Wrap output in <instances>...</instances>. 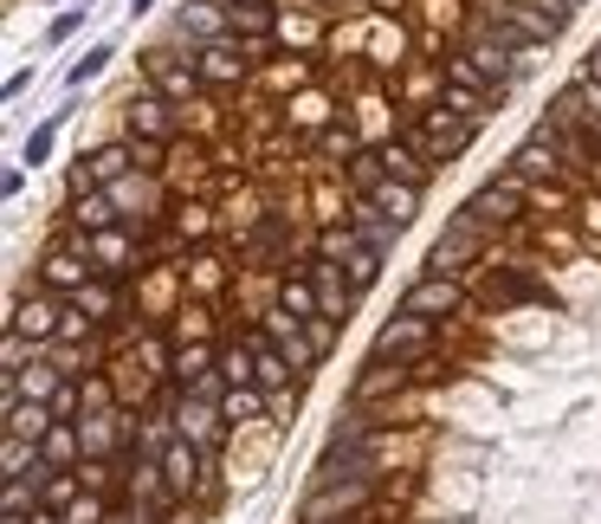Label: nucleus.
Instances as JSON below:
<instances>
[{
    "instance_id": "nucleus-1",
    "label": "nucleus",
    "mask_w": 601,
    "mask_h": 524,
    "mask_svg": "<svg viewBox=\"0 0 601 524\" xmlns=\"http://www.w3.org/2000/svg\"><path fill=\"white\" fill-rule=\"evenodd\" d=\"M369 492H375V479H317V486L304 492V505H298V524H343V519H356V512L369 505Z\"/></svg>"
},
{
    "instance_id": "nucleus-2",
    "label": "nucleus",
    "mask_w": 601,
    "mask_h": 524,
    "mask_svg": "<svg viewBox=\"0 0 601 524\" xmlns=\"http://www.w3.org/2000/svg\"><path fill=\"white\" fill-rule=\"evenodd\" d=\"M460 311H466V286H460V279H440V272H427V279L401 299V317H420V324L460 317Z\"/></svg>"
},
{
    "instance_id": "nucleus-3",
    "label": "nucleus",
    "mask_w": 601,
    "mask_h": 524,
    "mask_svg": "<svg viewBox=\"0 0 601 524\" xmlns=\"http://www.w3.org/2000/svg\"><path fill=\"white\" fill-rule=\"evenodd\" d=\"M472 130L478 124H466V117H420L414 124V150L427 155V162H460L472 150Z\"/></svg>"
},
{
    "instance_id": "nucleus-4",
    "label": "nucleus",
    "mask_w": 601,
    "mask_h": 524,
    "mask_svg": "<svg viewBox=\"0 0 601 524\" xmlns=\"http://www.w3.org/2000/svg\"><path fill=\"white\" fill-rule=\"evenodd\" d=\"M124 117H130V137H142V143H169V137H175V104H169L162 91H149V84L130 91Z\"/></svg>"
},
{
    "instance_id": "nucleus-5",
    "label": "nucleus",
    "mask_w": 601,
    "mask_h": 524,
    "mask_svg": "<svg viewBox=\"0 0 601 524\" xmlns=\"http://www.w3.org/2000/svg\"><path fill=\"white\" fill-rule=\"evenodd\" d=\"M162 473H169V492L175 499H207L213 486H207V453L195 441H175V447L162 453Z\"/></svg>"
},
{
    "instance_id": "nucleus-6",
    "label": "nucleus",
    "mask_w": 601,
    "mask_h": 524,
    "mask_svg": "<svg viewBox=\"0 0 601 524\" xmlns=\"http://www.w3.org/2000/svg\"><path fill=\"white\" fill-rule=\"evenodd\" d=\"M518 201H524V182H518V175L485 182V188L466 201V221H478V226H511V221H518Z\"/></svg>"
},
{
    "instance_id": "nucleus-7",
    "label": "nucleus",
    "mask_w": 601,
    "mask_h": 524,
    "mask_svg": "<svg viewBox=\"0 0 601 524\" xmlns=\"http://www.w3.org/2000/svg\"><path fill=\"white\" fill-rule=\"evenodd\" d=\"M478 240H485V226L460 214V221H453L447 233H440V240H434V259H427V266H434L440 279H460V272H466V259L478 253Z\"/></svg>"
},
{
    "instance_id": "nucleus-8",
    "label": "nucleus",
    "mask_w": 601,
    "mask_h": 524,
    "mask_svg": "<svg viewBox=\"0 0 601 524\" xmlns=\"http://www.w3.org/2000/svg\"><path fill=\"white\" fill-rule=\"evenodd\" d=\"M175 428H182V441H195V447H220V441H227V415H220L213 401H195V395L175 408Z\"/></svg>"
},
{
    "instance_id": "nucleus-9",
    "label": "nucleus",
    "mask_w": 601,
    "mask_h": 524,
    "mask_svg": "<svg viewBox=\"0 0 601 524\" xmlns=\"http://www.w3.org/2000/svg\"><path fill=\"white\" fill-rule=\"evenodd\" d=\"M66 311H53V299H13V317H7V330H20V337H33V343H53L66 324H59Z\"/></svg>"
},
{
    "instance_id": "nucleus-10",
    "label": "nucleus",
    "mask_w": 601,
    "mask_h": 524,
    "mask_svg": "<svg viewBox=\"0 0 601 524\" xmlns=\"http://www.w3.org/2000/svg\"><path fill=\"white\" fill-rule=\"evenodd\" d=\"M39 453H46L53 473H78L84 466V428L78 421H53V434L39 441Z\"/></svg>"
},
{
    "instance_id": "nucleus-11",
    "label": "nucleus",
    "mask_w": 601,
    "mask_h": 524,
    "mask_svg": "<svg viewBox=\"0 0 601 524\" xmlns=\"http://www.w3.org/2000/svg\"><path fill=\"white\" fill-rule=\"evenodd\" d=\"M142 72L155 78V91H162L169 104H182V97L200 84V66H195V59H188V66H175L169 53H149V66H142Z\"/></svg>"
},
{
    "instance_id": "nucleus-12",
    "label": "nucleus",
    "mask_w": 601,
    "mask_h": 524,
    "mask_svg": "<svg viewBox=\"0 0 601 524\" xmlns=\"http://www.w3.org/2000/svg\"><path fill=\"white\" fill-rule=\"evenodd\" d=\"M556 168H563V155H556V137H550V130H536L531 143L511 155V175H518V182H543V175H556Z\"/></svg>"
},
{
    "instance_id": "nucleus-13",
    "label": "nucleus",
    "mask_w": 601,
    "mask_h": 524,
    "mask_svg": "<svg viewBox=\"0 0 601 524\" xmlns=\"http://www.w3.org/2000/svg\"><path fill=\"white\" fill-rule=\"evenodd\" d=\"M420 350H427V324H420V317H395V324H382V337H375V357H382V363H389V357H420Z\"/></svg>"
},
{
    "instance_id": "nucleus-14",
    "label": "nucleus",
    "mask_w": 601,
    "mask_h": 524,
    "mask_svg": "<svg viewBox=\"0 0 601 524\" xmlns=\"http://www.w3.org/2000/svg\"><path fill=\"white\" fill-rule=\"evenodd\" d=\"M311 286H317V311H324V317H343V311H356V299H362L356 286L336 279L331 259H311Z\"/></svg>"
},
{
    "instance_id": "nucleus-15",
    "label": "nucleus",
    "mask_w": 601,
    "mask_h": 524,
    "mask_svg": "<svg viewBox=\"0 0 601 524\" xmlns=\"http://www.w3.org/2000/svg\"><path fill=\"white\" fill-rule=\"evenodd\" d=\"M195 66H200V78H207V84H240L253 59H246V53H240L233 39H220V46H200V59H195Z\"/></svg>"
},
{
    "instance_id": "nucleus-16",
    "label": "nucleus",
    "mask_w": 601,
    "mask_h": 524,
    "mask_svg": "<svg viewBox=\"0 0 601 524\" xmlns=\"http://www.w3.org/2000/svg\"><path fill=\"white\" fill-rule=\"evenodd\" d=\"M46 512V479H0V519H33Z\"/></svg>"
},
{
    "instance_id": "nucleus-17",
    "label": "nucleus",
    "mask_w": 601,
    "mask_h": 524,
    "mask_svg": "<svg viewBox=\"0 0 601 524\" xmlns=\"http://www.w3.org/2000/svg\"><path fill=\"white\" fill-rule=\"evenodd\" d=\"M349 226H356V233H362V246H369V253H382V259L395 253V240H401V226L389 221V214H375L369 201H356V214H349Z\"/></svg>"
},
{
    "instance_id": "nucleus-18",
    "label": "nucleus",
    "mask_w": 601,
    "mask_h": 524,
    "mask_svg": "<svg viewBox=\"0 0 601 524\" xmlns=\"http://www.w3.org/2000/svg\"><path fill=\"white\" fill-rule=\"evenodd\" d=\"M0 434H20V441H33V447H39V441L53 434V401H20V408L0 421Z\"/></svg>"
},
{
    "instance_id": "nucleus-19",
    "label": "nucleus",
    "mask_w": 601,
    "mask_h": 524,
    "mask_svg": "<svg viewBox=\"0 0 601 524\" xmlns=\"http://www.w3.org/2000/svg\"><path fill=\"white\" fill-rule=\"evenodd\" d=\"M362 201H369L375 214H389L395 226H407V221H414V201H420V188H407V182H395V175H389V182H382L375 195H362Z\"/></svg>"
},
{
    "instance_id": "nucleus-20",
    "label": "nucleus",
    "mask_w": 601,
    "mask_h": 524,
    "mask_svg": "<svg viewBox=\"0 0 601 524\" xmlns=\"http://www.w3.org/2000/svg\"><path fill=\"white\" fill-rule=\"evenodd\" d=\"M382 162H389V175H395V182H407V188H427V175H434V168H427V155L414 150V143H389V150H382Z\"/></svg>"
},
{
    "instance_id": "nucleus-21",
    "label": "nucleus",
    "mask_w": 601,
    "mask_h": 524,
    "mask_svg": "<svg viewBox=\"0 0 601 524\" xmlns=\"http://www.w3.org/2000/svg\"><path fill=\"white\" fill-rule=\"evenodd\" d=\"M220 415H227V428L259 421V415H266V388H227V395H220Z\"/></svg>"
},
{
    "instance_id": "nucleus-22",
    "label": "nucleus",
    "mask_w": 601,
    "mask_h": 524,
    "mask_svg": "<svg viewBox=\"0 0 601 524\" xmlns=\"http://www.w3.org/2000/svg\"><path fill=\"white\" fill-rule=\"evenodd\" d=\"M278 311H285V317H298V324H311V317H324V311H317V286L291 272V279H285V292H278Z\"/></svg>"
},
{
    "instance_id": "nucleus-23",
    "label": "nucleus",
    "mask_w": 601,
    "mask_h": 524,
    "mask_svg": "<svg viewBox=\"0 0 601 524\" xmlns=\"http://www.w3.org/2000/svg\"><path fill=\"white\" fill-rule=\"evenodd\" d=\"M111 59H117L111 46H91V53H78V59L66 66V84H71V91H84L91 78H104V72H111Z\"/></svg>"
},
{
    "instance_id": "nucleus-24",
    "label": "nucleus",
    "mask_w": 601,
    "mask_h": 524,
    "mask_svg": "<svg viewBox=\"0 0 601 524\" xmlns=\"http://www.w3.org/2000/svg\"><path fill=\"white\" fill-rule=\"evenodd\" d=\"M356 253H362V233H356V226H324V240H317V259H343V266H349V259H356Z\"/></svg>"
},
{
    "instance_id": "nucleus-25",
    "label": "nucleus",
    "mask_w": 601,
    "mask_h": 524,
    "mask_svg": "<svg viewBox=\"0 0 601 524\" xmlns=\"http://www.w3.org/2000/svg\"><path fill=\"white\" fill-rule=\"evenodd\" d=\"M130 162H136L130 143H111V150L91 155V175H97V182H124V168H130Z\"/></svg>"
},
{
    "instance_id": "nucleus-26",
    "label": "nucleus",
    "mask_w": 601,
    "mask_h": 524,
    "mask_svg": "<svg viewBox=\"0 0 601 524\" xmlns=\"http://www.w3.org/2000/svg\"><path fill=\"white\" fill-rule=\"evenodd\" d=\"M233 33H246L253 46L271 39V7H233Z\"/></svg>"
},
{
    "instance_id": "nucleus-27",
    "label": "nucleus",
    "mask_w": 601,
    "mask_h": 524,
    "mask_svg": "<svg viewBox=\"0 0 601 524\" xmlns=\"http://www.w3.org/2000/svg\"><path fill=\"white\" fill-rule=\"evenodd\" d=\"M111 214H117V208H111V195H84V201L71 208V221L84 226V233H104V226H111Z\"/></svg>"
},
{
    "instance_id": "nucleus-28",
    "label": "nucleus",
    "mask_w": 601,
    "mask_h": 524,
    "mask_svg": "<svg viewBox=\"0 0 601 524\" xmlns=\"http://www.w3.org/2000/svg\"><path fill=\"white\" fill-rule=\"evenodd\" d=\"M111 512H117V505H111L104 492H84V499L66 512V524H111Z\"/></svg>"
},
{
    "instance_id": "nucleus-29",
    "label": "nucleus",
    "mask_w": 601,
    "mask_h": 524,
    "mask_svg": "<svg viewBox=\"0 0 601 524\" xmlns=\"http://www.w3.org/2000/svg\"><path fill=\"white\" fill-rule=\"evenodd\" d=\"M375 279H382V253H369V246H362V253L349 259V286H356V292H369Z\"/></svg>"
},
{
    "instance_id": "nucleus-30",
    "label": "nucleus",
    "mask_w": 601,
    "mask_h": 524,
    "mask_svg": "<svg viewBox=\"0 0 601 524\" xmlns=\"http://www.w3.org/2000/svg\"><path fill=\"white\" fill-rule=\"evenodd\" d=\"M84 13H91V7H84V0H78V7H66V13H59V20H53V26H46V46H66L71 33H78V26H84Z\"/></svg>"
},
{
    "instance_id": "nucleus-31",
    "label": "nucleus",
    "mask_w": 601,
    "mask_h": 524,
    "mask_svg": "<svg viewBox=\"0 0 601 524\" xmlns=\"http://www.w3.org/2000/svg\"><path fill=\"white\" fill-rule=\"evenodd\" d=\"M53 137H59V117H53V124H39V130L26 137V150H20V162H33V168H39V162L53 155Z\"/></svg>"
},
{
    "instance_id": "nucleus-32",
    "label": "nucleus",
    "mask_w": 601,
    "mask_h": 524,
    "mask_svg": "<svg viewBox=\"0 0 601 524\" xmlns=\"http://www.w3.org/2000/svg\"><path fill=\"white\" fill-rule=\"evenodd\" d=\"M0 363L20 375L26 363H33V337H20V330H7V343H0Z\"/></svg>"
},
{
    "instance_id": "nucleus-33",
    "label": "nucleus",
    "mask_w": 601,
    "mask_h": 524,
    "mask_svg": "<svg viewBox=\"0 0 601 524\" xmlns=\"http://www.w3.org/2000/svg\"><path fill=\"white\" fill-rule=\"evenodd\" d=\"M200 375H207V350H182V357H175V382H182V388H195Z\"/></svg>"
},
{
    "instance_id": "nucleus-34",
    "label": "nucleus",
    "mask_w": 601,
    "mask_h": 524,
    "mask_svg": "<svg viewBox=\"0 0 601 524\" xmlns=\"http://www.w3.org/2000/svg\"><path fill=\"white\" fill-rule=\"evenodd\" d=\"M304 337H311V350H317V357H331V343H336V317H311V324H304Z\"/></svg>"
},
{
    "instance_id": "nucleus-35",
    "label": "nucleus",
    "mask_w": 601,
    "mask_h": 524,
    "mask_svg": "<svg viewBox=\"0 0 601 524\" xmlns=\"http://www.w3.org/2000/svg\"><path fill=\"white\" fill-rule=\"evenodd\" d=\"M78 304H84V317H111V286H84V292H78Z\"/></svg>"
},
{
    "instance_id": "nucleus-36",
    "label": "nucleus",
    "mask_w": 601,
    "mask_h": 524,
    "mask_svg": "<svg viewBox=\"0 0 601 524\" xmlns=\"http://www.w3.org/2000/svg\"><path fill=\"white\" fill-rule=\"evenodd\" d=\"M324 155H356V137L349 130H324Z\"/></svg>"
},
{
    "instance_id": "nucleus-37",
    "label": "nucleus",
    "mask_w": 601,
    "mask_h": 524,
    "mask_svg": "<svg viewBox=\"0 0 601 524\" xmlns=\"http://www.w3.org/2000/svg\"><path fill=\"white\" fill-rule=\"evenodd\" d=\"M20 188H26V162H13V168H7V175H0V195H7V201H13V195H20Z\"/></svg>"
},
{
    "instance_id": "nucleus-38",
    "label": "nucleus",
    "mask_w": 601,
    "mask_h": 524,
    "mask_svg": "<svg viewBox=\"0 0 601 524\" xmlns=\"http://www.w3.org/2000/svg\"><path fill=\"white\" fill-rule=\"evenodd\" d=\"M162 524H200V512L182 499V505H169V512H162Z\"/></svg>"
},
{
    "instance_id": "nucleus-39",
    "label": "nucleus",
    "mask_w": 601,
    "mask_h": 524,
    "mask_svg": "<svg viewBox=\"0 0 601 524\" xmlns=\"http://www.w3.org/2000/svg\"><path fill=\"white\" fill-rule=\"evenodd\" d=\"M136 150V162H142V168H155V162H162V143H130Z\"/></svg>"
},
{
    "instance_id": "nucleus-40",
    "label": "nucleus",
    "mask_w": 601,
    "mask_h": 524,
    "mask_svg": "<svg viewBox=\"0 0 601 524\" xmlns=\"http://www.w3.org/2000/svg\"><path fill=\"white\" fill-rule=\"evenodd\" d=\"M589 84H601V46L589 53Z\"/></svg>"
},
{
    "instance_id": "nucleus-41",
    "label": "nucleus",
    "mask_w": 601,
    "mask_h": 524,
    "mask_svg": "<svg viewBox=\"0 0 601 524\" xmlns=\"http://www.w3.org/2000/svg\"><path fill=\"white\" fill-rule=\"evenodd\" d=\"M130 13H155V0H130Z\"/></svg>"
},
{
    "instance_id": "nucleus-42",
    "label": "nucleus",
    "mask_w": 601,
    "mask_h": 524,
    "mask_svg": "<svg viewBox=\"0 0 601 524\" xmlns=\"http://www.w3.org/2000/svg\"><path fill=\"white\" fill-rule=\"evenodd\" d=\"M227 7H266V0H227Z\"/></svg>"
}]
</instances>
